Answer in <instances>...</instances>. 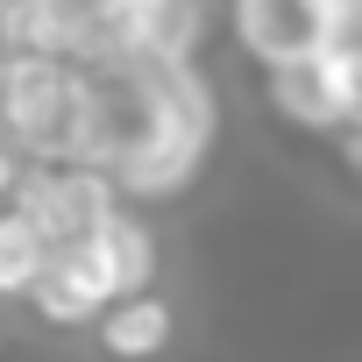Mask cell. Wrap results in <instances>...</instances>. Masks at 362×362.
Listing matches in <instances>:
<instances>
[{
  "label": "cell",
  "instance_id": "6da1fadb",
  "mask_svg": "<svg viewBox=\"0 0 362 362\" xmlns=\"http://www.w3.org/2000/svg\"><path fill=\"white\" fill-rule=\"evenodd\" d=\"M121 64H128L135 121L107 177L121 199H170L199 177V156L214 149V93L192 64H142V57Z\"/></svg>",
  "mask_w": 362,
  "mask_h": 362
},
{
  "label": "cell",
  "instance_id": "7a4b0ae2",
  "mask_svg": "<svg viewBox=\"0 0 362 362\" xmlns=\"http://www.w3.org/2000/svg\"><path fill=\"white\" fill-rule=\"evenodd\" d=\"M86 71L64 57H0V128L29 163H78Z\"/></svg>",
  "mask_w": 362,
  "mask_h": 362
},
{
  "label": "cell",
  "instance_id": "3957f363",
  "mask_svg": "<svg viewBox=\"0 0 362 362\" xmlns=\"http://www.w3.org/2000/svg\"><path fill=\"white\" fill-rule=\"evenodd\" d=\"M228 29L263 71H284V64L355 43V15L334 8V0H228Z\"/></svg>",
  "mask_w": 362,
  "mask_h": 362
},
{
  "label": "cell",
  "instance_id": "277c9868",
  "mask_svg": "<svg viewBox=\"0 0 362 362\" xmlns=\"http://www.w3.org/2000/svg\"><path fill=\"white\" fill-rule=\"evenodd\" d=\"M15 214L50 249H71V242H93L107 228V214H121V192H114L107 170H86V163H29Z\"/></svg>",
  "mask_w": 362,
  "mask_h": 362
},
{
  "label": "cell",
  "instance_id": "5b68a950",
  "mask_svg": "<svg viewBox=\"0 0 362 362\" xmlns=\"http://www.w3.org/2000/svg\"><path fill=\"white\" fill-rule=\"evenodd\" d=\"M270 107L313 135H334V128H362V43H341L327 57H305V64H284L270 71Z\"/></svg>",
  "mask_w": 362,
  "mask_h": 362
},
{
  "label": "cell",
  "instance_id": "8992f818",
  "mask_svg": "<svg viewBox=\"0 0 362 362\" xmlns=\"http://www.w3.org/2000/svg\"><path fill=\"white\" fill-rule=\"evenodd\" d=\"M114 50L142 64H185L206 36V0H114L107 8Z\"/></svg>",
  "mask_w": 362,
  "mask_h": 362
},
{
  "label": "cell",
  "instance_id": "52a82bcc",
  "mask_svg": "<svg viewBox=\"0 0 362 362\" xmlns=\"http://www.w3.org/2000/svg\"><path fill=\"white\" fill-rule=\"evenodd\" d=\"M29 305H36L50 327H86V320L100 327V313L121 305V291H114L100 249H93V242H71V249H50V263H43Z\"/></svg>",
  "mask_w": 362,
  "mask_h": 362
},
{
  "label": "cell",
  "instance_id": "ba28073f",
  "mask_svg": "<svg viewBox=\"0 0 362 362\" xmlns=\"http://www.w3.org/2000/svg\"><path fill=\"white\" fill-rule=\"evenodd\" d=\"M170 334H177V313L156 291H135V298H121V305L100 313V348L114 362H156L170 348Z\"/></svg>",
  "mask_w": 362,
  "mask_h": 362
},
{
  "label": "cell",
  "instance_id": "9c48e42d",
  "mask_svg": "<svg viewBox=\"0 0 362 362\" xmlns=\"http://www.w3.org/2000/svg\"><path fill=\"white\" fill-rule=\"evenodd\" d=\"M93 249H100V263H107V277H114V291L121 298H135V291H149V277H156V235L142 228V214H107V228L93 235Z\"/></svg>",
  "mask_w": 362,
  "mask_h": 362
},
{
  "label": "cell",
  "instance_id": "30bf717a",
  "mask_svg": "<svg viewBox=\"0 0 362 362\" xmlns=\"http://www.w3.org/2000/svg\"><path fill=\"white\" fill-rule=\"evenodd\" d=\"M43 263H50V242L22 214H0V298H29Z\"/></svg>",
  "mask_w": 362,
  "mask_h": 362
},
{
  "label": "cell",
  "instance_id": "8fae6325",
  "mask_svg": "<svg viewBox=\"0 0 362 362\" xmlns=\"http://www.w3.org/2000/svg\"><path fill=\"white\" fill-rule=\"evenodd\" d=\"M15 192H22V156H15V142H0V214H8Z\"/></svg>",
  "mask_w": 362,
  "mask_h": 362
},
{
  "label": "cell",
  "instance_id": "7c38bea8",
  "mask_svg": "<svg viewBox=\"0 0 362 362\" xmlns=\"http://www.w3.org/2000/svg\"><path fill=\"white\" fill-rule=\"evenodd\" d=\"M334 8H348V15H355V22H362V0H334Z\"/></svg>",
  "mask_w": 362,
  "mask_h": 362
},
{
  "label": "cell",
  "instance_id": "4fadbf2b",
  "mask_svg": "<svg viewBox=\"0 0 362 362\" xmlns=\"http://www.w3.org/2000/svg\"><path fill=\"white\" fill-rule=\"evenodd\" d=\"M8 8H15V0H0V15H8Z\"/></svg>",
  "mask_w": 362,
  "mask_h": 362
}]
</instances>
